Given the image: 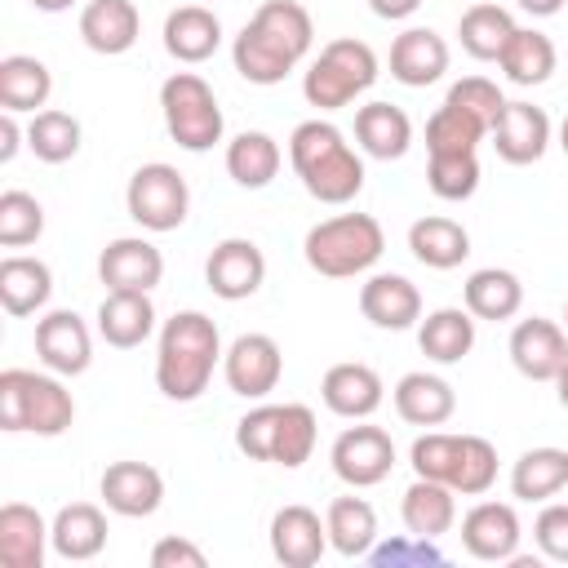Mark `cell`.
Listing matches in <instances>:
<instances>
[{"instance_id": "1", "label": "cell", "mask_w": 568, "mask_h": 568, "mask_svg": "<svg viewBox=\"0 0 568 568\" xmlns=\"http://www.w3.org/2000/svg\"><path fill=\"white\" fill-rule=\"evenodd\" d=\"M315 22L297 0H266L231 40V62L248 84H280L311 53Z\"/></svg>"}, {"instance_id": "2", "label": "cell", "mask_w": 568, "mask_h": 568, "mask_svg": "<svg viewBox=\"0 0 568 568\" xmlns=\"http://www.w3.org/2000/svg\"><path fill=\"white\" fill-rule=\"evenodd\" d=\"M222 337L217 324L204 311H178L164 320L155 342V386L173 404H191L209 390L213 368L222 364Z\"/></svg>"}, {"instance_id": "3", "label": "cell", "mask_w": 568, "mask_h": 568, "mask_svg": "<svg viewBox=\"0 0 568 568\" xmlns=\"http://www.w3.org/2000/svg\"><path fill=\"white\" fill-rule=\"evenodd\" d=\"M288 164L311 200L320 204H351L364 191V160L346 142V133L328 120H302L288 133Z\"/></svg>"}, {"instance_id": "4", "label": "cell", "mask_w": 568, "mask_h": 568, "mask_svg": "<svg viewBox=\"0 0 568 568\" xmlns=\"http://www.w3.org/2000/svg\"><path fill=\"white\" fill-rule=\"evenodd\" d=\"M386 248V231L373 213H337L306 231L302 257L324 280H355L377 266Z\"/></svg>"}, {"instance_id": "5", "label": "cell", "mask_w": 568, "mask_h": 568, "mask_svg": "<svg viewBox=\"0 0 568 568\" xmlns=\"http://www.w3.org/2000/svg\"><path fill=\"white\" fill-rule=\"evenodd\" d=\"M75 422V399L58 373L4 368L0 373V430L9 435H62Z\"/></svg>"}, {"instance_id": "6", "label": "cell", "mask_w": 568, "mask_h": 568, "mask_svg": "<svg viewBox=\"0 0 568 568\" xmlns=\"http://www.w3.org/2000/svg\"><path fill=\"white\" fill-rule=\"evenodd\" d=\"M315 413L306 404H257L235 422V448L248 462H275L297 470L315 453Z\"/></svg>"}, {"instance_id": "7", "label": "cell", "mask_w": 568, "mask_h": 568, "mask_svg": "<svg viewBox=\"0 0 568 568\" xmlns=\"http://www.w3.org/2000/svg\"><path fill=\"white\" fill-rule=\"evenodd\" d=\"M373 80H377V53L355 36H337L306 67L302 98L320 111H337V106H351L359 93H368Z\"/></svg>"}, {"instance_id": "8", "label": "cell", "mask_w": 568, "mask_h": 568, "mask_svg": "<svg viewBox=\"0 0 568 568\" xmlns=\"http://www.w3.org/2000/svg\"><path fill=\"white\" fill-rule=\"evenodd\" d=\"M160 111H164V129L169 138L182 146V151H213L226 133V120H222V106H217V93L209 89L204 75L195 71H173L164 84H160Z\"/></svg>"}, {"instance_id": "9", "label": "cell", "mask_w": 568, "mask_h": 568, "mask_svg": "<svg viewBox=\"0 0 568 568\" xmlns=\"http://www.w3.org/2000/svg\"><path fill=\"white\" fill-rule=\"evenodd\" d=\"M124 209H129V217L142 231L164 235V231H178L186 222V213H191V186H186V178L173 164L151 160V164H138L133 169V178L124 186Z\"/></svg>"}, {"instance_id": "10", "label": "cell", "mask_w": 568, "mask_h": 568, "mask_svg": "<svg viewBox=\"0 0 568 568\" xmlns=\"http://www.w3.org/2000/svg\"><path fill=\"white\" fill-rule=\"evenodd\" d=\"M333 475L351 488H373L395 470V439L382 426H368V417L359 426H346L333 448H328Z\"/></svg>"}, {"instance_id": "11", "label": "cell", "mask_w": 568, "mask_h": 568, "mask_svg": "<svg viewBox=\"0 0 568 568\" xmlns=\"http://www.w3.org/2000/svg\"><path fill=\"white\" fill-rule=\"evenodd\" d=\"M222 377L240 399H266L284 377V351L271 333H240L222 355Z\"/></svg>"}, {"instance_id": "12", "label": "cell", "mask_w": 568, "mask_h": 568, "mask_svg": "<svg viewBox=\"0 0 568 568\" xmlns=\"http://www.w3.org/2000/svg\"><path fill=\"white\" fill-rule=\"evenodd\" d=\"M36 355L58 377H80L93 364V333L75 311H44L36 320Z\"/></svg>"}, {"instance_id": "13", "label": "cell", "mask_w": 568, "mask_h": 568, "mask_svg": "<svg viewBox=\"0 0 568 568\" xmlns=\"http://www.w3.org/2000/svg\"><path fill=\"white\" fill-rule=\"evenodd\" d=\"M98 280L106 293H151L164 280V253L142 235H120L98 253Z\"/></svg>"}, {"instance_id": "14", "label": "cell", "mask_w": 568, "mask_h": 568, "mask_svg": "<svg viewBox=\"0 0 568 568\" xmlns=\"http://www.w3.org/2000/svg\"><path fill=\"white\" fill-rule=\"evenodd\" d=\"M266 280V253L244 240V235H231L222 244H213L209 262H204V284L213 288V297L222 302H244L262 288Z\"/></svg>"}, {"instance_id": "15", "label": "cell", "mask_w": 568, "mask_h": 568, "mask_svg": "<svg viewBox=\"0 0 568 568\" xmlns=\"http://www.w3.org/2000/svg\"><path fill=\"white\" fill-rule=\"evenodd\" d=\"M519 515L510 501H475L466 515H462V546L470 559H484V564H510L519 555Z\"/></svg>"}, {"instance_id": "16", "label": "cell", "mask_w": 568, "mask_h": 568, "mask_svg": "<svg viewBox=\"0 0 568 568\" xmlns=\"http://www.w3.org/2000/svg\"><path fill=\"white\" fill-rule=\"evenodd\" d=\"M510 364L528 377V382H555V373L568 364V328L555 320H519L510 328Z\"/></svg>"}, {"instance_id": "17", "label": "cell", "mask_w": 568, "mask_h": 568, "mask_svg": "<svg viewBox=\"0 0 568 568\" xmlns=\"http://www.w3.org/2000/svg\"><path fill=\"white\" fill-rule=\"evenodd\" d=\"M98 493H102L106 510H115L124 519H146L164 501V475L151 462H111L98 479Z\"/></svg>"}, {"instance_id": "18", "label": "cell", "mask_w": 568, "mask_h": 568, "mask_svg": "<svg viewBox=\"0 0 568 568\" xmlns=\"http://www.w3.org/2000/svg\"><path fill=\"white\" fill-rule=\"evenodd\" d=\"M359 315L373 324V328H386V333H404L422 320V293L408 275H395V271H377L359 284Z\"/></svg>"}, {"instance_id": "19", "label": "cell", "mask_w": 568, "mask_h": 568, "mask_svg": "<svg viewBox=\"0 0 568 568\" xmlns=\"http://www.w3.org/2000/svg\"><path fill=\"white\" fill-rule=\"evenodd\" d=\"M488 138L506 164H537L550 146V115L532 102H506Z\"/></svg>"}, {"instance_id": "20", "label": "cell", "mask_w": 568, "mask_h": 568, "mask_svg": "<svg viewBox=\"0 0 568 568\" xmlns=\"http://www.w3.org/2000/svg\"><path fill=\"white\" fill-rule=\"evenodd\" d=\"M320 399H324L328 413H337V417H346V422H364V417H373V413L382 408L386 386H382L377 368H368V364H359V359H346V364H333V368L324 373Z\"/></svg>"}, {"instance_id": "21", "label": "cell", "mask_w": 568, "mask_h": 568, "mask_svg": "<svg viewBox=\"0 0 568 568\" xmlns=\"http://www.w3.org/2000/svg\"><path fill=\"white\" fill-rule=\"evenodd\" d=\"M328 550V528L311 506H280L271 515V555L284 568H311Z\"/></svg>"}, {"instance_id": "22", "label": "cell", "mask_w": 568, "mask_h": 568, "mask_svg": "<svg viewBox=\"0 0 568 568\" xmlns=\"http://www.w3.org/2000/svg\"><path fill=\"white\" fill-rule=\"evenodd\" d=\"M448 71V40L430 27H408L390 40V75L404 89H426Z\"/></svg>"}, {"instance_id": "23", "label": "cell", "mask_w": 568, "mask_h": 568, "mask_svg": "<svg viewBox=\"0 0 568 568\" xmlns=\"http://www.w3.org/2000/svg\"><path fill=\"white\" fill-rule=\"evenodd\" d=\"M138 31H142V13L133 0H89L80 9V40L102 58L129 53L138 44Z\"/></svg>"}, {"instance_id": "24", "label": "cell", "mask_w": 568, "mask_h": 568, "mask_svg": "<svg viewBox=\"0 0 568 568\" xmlns=\"http://www.w3.org/2000/svg\"><path fill=\"white\" fill-rule=\"evenodd\" d=\"M49 546H53L49 524L36 506H27V501L0 506V564L4 568H40Z\"/></svg>"}, {"instance_id": "25", "label": "cell", "mask_w": 568, "mask_h": 568, "mask_svg": "<svg viewBox=\"0 0 568 568\" xmlns=\"http://www.w3.org/2000/svg\"><path fill=\"white\" fill-rule=\"evenodd\" d=\"M49 297H53L49 262L27 257V253H9L0 262V306H4V315H13V320L36 315V311L49 306Z\"/></svg>"}, {"instance_id": "26", "label": "cell", "mask_w": 568, "mask_h": 568, "mask_svg": "<svg viewBox=\"0 0 568 568\" xmlns=\"http://www.w3.org/2000/svg\"><path fill=\"white\" fill-rule=\"evenodd\" d=\"M390 399H395V413H399L408 426H444V422L457 413L453 386H448L439 373H426V368L404 373V377L395 382Z\"/></svg>"}, {"instance_id": "27", "label": "cell", "mask_w": 568, "mask_h": 568, "mask_svg": "<svg viewBox=\"0 0 568 568\" xmlns=\"http://www.w3.org/2000/svg\"><path fill=\"white\" fill-rule=\"evenodd\" d=\"M222 44V22L213 9L204 4H178L169 18H164V49L169 58L195 67V62H209Z\"/></svg>"}, {"instance_id": "28", "label": "cell", "mask_w": 568, "mask_h": 568, "mask_svg": "<svg viewBox=\"0 0 568 568\" xmlns=\"http://www.w3.org/2000/svg\"><path fill=\"white\" fill-rule=\"evenodd\" d=\"M49 541H53V555L71 559V564H84V559L102 555V546H106V515H102V506H93V501L62 506L53 515V524H49Z\"/></svg>"}, {"instance_id": "29", "label": "cell", "mask_w": 568, "mask_h": 568, "mask_svg": "<svg viewBox=\"0 0 568 568\" xmlns=\"http://www.w3.org/2000/svg\"><path fill=\"white\" fill-rule=\"evenodd\" d=\"M355 142L373 160H399L413 146V120L395 102H364L355 111Z\"/></svg>"}, {"instance_id": "30", "label": "cell", "mask_w": 568, "mask_h": 568, "mask_svg": "<svg viewBox=\"0 0 568 568\" xmlns=\"http://www.w3.org/2000/svg\"><path fill=\"white\" fill-rule=\"evenodd\" d=\"M462 306H466L475 320H493V324L515 320L519 306H524V284H519V275L506 271V266H479V271H470L466 284H462Z\"/></svg>"}, {"instance_id": "31", "label": "cell", "mask_w": 568, "mask_h": 568, "mask_svg": "<svg viewBox=\"0 0 568 568\" xmlns=\"http://www.w3.org/2000/svg\"><path fill=\"white\" fill-rule=\"evenodd\" d=\"M155 333L151 293H106L98 306V337L115 351H133Z\"/></svg>"}, {"instance_id": "32", "label": "cell", "mask_w": 568, "mask_h": 568, "mask_svg": "<svg viewBox=\"0 0 568 568\" xmlns=\"http://www.w3.org/2000/svg\"><path fill=\"white\" fill-rule=\"evenodd\" d=\"M399 519H404V528H408L413 537L439 541V537L457 524V493H453L448 484H439V479H422V475H417V479L404 488Z\"/></svg>"}, {"instance_id": "33", "label": "cell", "mask_w": 568, "mask_h": 568, "mask_svg": "<svg viewBox=\"0 0 568 568\" xmlns=\"http://www.w3.org/2000/svg\"><path fill=\"white\" fill-rule=\"evenodd\" d=\"M408 248L422 266L430 271H453L470 257V231L457 222V217H444V213H430V217H417L408 226Z\"/></svg>"}, {"instance_id": "34", "label": "cell", "mask_w": 568, "mask_h": 568, "mask_svg": "<svg viewBox=\"0 0 568 568\" xmlns=\"http://www.w3.org/2000/svg\"><path fill=\"white\" fill-rule=\"evenodd\" d=\"M475 315L466 306H439L426 320H417V346L435 364H457L475 351Z\"/></svg>"}, {"instance_id": "35", "label": "cell", "mask_w": 568, "mask_h": 568, "mask_svg": "<svg viewBox=\"0 0 568 568\" xmlns=\"http://www.w3.org/2000/svg\"><path fill=\"white\" fill-rule=\"evenodd\" d=\"M280 164H284V151H280V142H275L271 133H262V129H244V133H235V138L226 142V173H231V182L244 186V191L271 186L275 173H280Z\"/></svg>"}, {"instance_id": "36", "label": "cell", "mask_w": 568, "mask_h": 568, "mask_svg": "<svg viewBox=\"0 0 568 568\" xmlns=\"http://www.w3.org/2000/svg\"><path fill=\"white\" fill-rule=\"evenodd\" d=\"M324 528H328V546L342 559H364L377 546V510L364 497H333L324 510Z\"/></svg>"}, {"instance_id": "37", "label": "cell", "mask_w": 568, "mask_h": 568, "mask_svg": "<svg viewBox=\"0 0 568 568\" xmlns=\"http://www.w3.org/2000/svg\"><path fill=\"white\" fill-rule=\"evenodd\" d=\"M568 488V448L541 444L519 453V462L510 466V493L519 501H550Z\"/></svg>"}, {"instance_id": "38", "label": "cell", "mask_w": 568, "mask_h": 568, "mask_svg": "<svg viewBox=\"0 0 568 568\" xmlns=\"http://www.w3.org/2000/svg\"><path fill=\"white\" fill-rule=\"evenodd\" d=\"M497 67L506 71L510 84L519 89H532V84H546L559 67V53H555V40L546 31H532V27H515L510 44L501 49Z\"/></svg>"}, {"instance_id": "39", "label": "cell", "mask_w": 568, "mask_h": 568, "mask_svg": "<svg viewBox=\"0 0 568 568\" xmlns=\"http://www.w3.org/2000/svg\"><path fill=\"white\" fill-rule=\"evenodd\" d=\"M49 93H53V75L40 58H31V53L0 58V106L4 111H13V115L31 111L36 115V106H44Z\"/></svg>"}, {"instance_id": "40", "label": "cell", "mask_w": 568, "mask_h": 568, "mask_svg": "<svg viewBox=\"0 0 568 568\" xmlns=\"http://www.w3.org/2000/svg\"><path fill=\"white\" fill-rule=\"evenodd\" d=\"M510 36H515V18H510V9H501L493 0L470 4L457 22V40L475 62H497L501 49L510 44Z\"/></svg>"}, {"instance_id": "41", "label": "cell", "mask_w": 568, "mask_h": 568, "mask_svg": "<svg viewBox=\"0 0 568 568\" xmlns=\"http://www.w3.org/2000/svg\"><path fill=\"white\" fill-rule=\"evenodd\" d=\"M27 146L36 160L44 164H67L75 151H80V120L71 111H58V106H44L31 115L27 124Z\"/></svg>"}, {"instance_id": "42", "label": "cell", "mask_w": 568, "mask_h": 568, "mask_svg": "<svg viewBox=\"0 0 568 568\" xmlns=\"http://www.w3.org/2000/svg\"><path fill=\"white\" fill-rule=\"evenodd\" d=\"M426 186L448 204L470 200L479 191V155L475 151H435L426 160Z\"/></svg>"}, {"instance_id": "43", "label": "cell", "mask_w": 568, "mask_h": 568, "mask_svg": "<svg viewBox=\"0 0 568 568\" xmlns=\"http://www.w3.org/2000/svg\"><path fill=\"white\" fill-rule=\"evenodd\" d=\"M488 138V124L453 102L435 106V115L426 120V151H479V142Z\"/></svg>"}, {"instance_id": "44", "label": "cell", "mask_w": 568, "mask_h": 568, "mask_svg": "<svg viewBox=\"0 0 568 568\" xmlns=\"http://www.w3.org/2000/svg\"><path fill=\"white\" fill-rule=\"evenodd\" d=\"M44 235V204L31 191H4L0 195V244L4 248H27Z\"/></svg>"}, {"instance_id": "45", "label": "cell", "mask_w": 568, "mask_h": 568, "mask_svg": "<svg viewBox=\"0 0 568 568\" xmlns=\"http://www.w3.org/2000/svg\"><path fill=\"white\" fill-rule=\"evenodd\" d=\"M493 484H497V448L484 435H462V453L448 488L457 497H484Z\"/></svg>"}, {"instance_id": "46", "label": "cell", "mask_w": 568, "mask_h": 568, "mask_svg": "<svg viewBox=\"0 0 568 568\" xmlns=\"http://www.w3.org/2000/svg\"><path fill=\"white\" fill-rule=\"evenodd\" d=\"M457 453H462V435L426 430V435H417V439H413V448H408V466H413V475H422V479L453 484Z\"/></svg>"}, {"instance_id": "47", "label": "cell", "mask_w": 568, "mask_h": 568, "mask_svg": "<svg viewBox=\"0 0 568 568\" xmlns=\"http://www.w3.org/2000/svg\"><path fill=\"white\" fill-rule=\"evenodd\" d=\"M444 102H453V106H462V111L479 115L488 129L497 124V115H501V106H506L501 89H497L493 80H484V75H466V80H457V84L448 89V98H444Z\"/></svg>"}, {"instance_id": "48", "label": "cell", "mask_w": 568, "mask_h": 568, "mask_svg": "<svg viewBox=\"0 0 568 568\" xmlns=\"http://www.w3.org/2000/svg\"><path fill=\"white\" fill-rule=\"evenodd\" d=\"M368 564H377V568H404V564H444V550L430 541V537H413V532H404V537H395V541H382V546H373L368 555H364Z\"/></svg>"}, {"instance_id": "49", "label": "cell", "mask_w": 568, "mask_h": 568, "mask_svg": "<svg viewBox=\"0 0 568 568\" xmlns=\"http://www.w3.org/2000/svg\"><path fill=\"white\" fill-rule=\"evenodd\" d=\"M532 541L546 559L568 564V501H546L537 524H532Z\"/></svg>"}, {"instance_id": "50", "label": "cell", "mask_w": 568, "mask_h": 568, "mask_svg": "<svg viewBox=\"0 0 568 568\" xmlns=\"http://www.w3.org/2000/svg\"><path fill=\"white\" fill-rule=\"evenodd\" d=\"M209 555L186 537H160L151 546V568H204Z\"/></svg>"}, {"instance_id": "51", "label": "cell", "mask_w": 568, "mask_h": 568, "mask_svg": "<svg viewBox=\"0 0 568 568\" xmlns=\"http://www.w3.org/2000/svg\"><path fill=\"white\" fill-rule=\"evenodd\" d=\"M22 138V129H18V115L13 111H0V164H9L13 155H18V142Z\"/></svg>"}, {"instance_id": "52", "label": "cell", "mask_w": 568, "mask_h": 568, "mask_svg": "<svg viewBox=\"0 0 568 568\" xmlns=\"http://www.w3.org/2000/svg\"><path fill=\"white\" fill-rule=\"evenodd\" d=\"M368 9L386 22H399V18H413L422 9V0H368Z\"/></svg>"}, {"instance_id": "53", "label": "cell", "mask_w": 568, "mask_h": 568, "mask_svg": "<svg viewBox=\"0 0 568 568\" xmlns=\"http://www.w3.org/2000/svg\"><path fill=\"white\" fill-rule=\"evenodd\" d=\"M524 13H532V18H550V13H559L564 9V0H515Z\"/></svg>"}, {"instance_id": "54", "label": "cell", "mask_w": 568, "mask_h": 568, "mask_svg": "<svg viewBox=\"0 0 568 568\" xmlns=\"http://www.w3.org/2000/svg\"><path fill=\"white\" fill-rule=\"evenodd\" d=\"M75 0H31V9H40V13H67Z\"/></svg>"}, {"instance_id": "55", "label": "cell", "mask_w": 568, "mask_h": 568, "mask_svg": "<svg viewBox=\"0 0 568 568\" xmlns=\"http://www.w3.org/2000/svg\"><path fill=\"white\" fill-rule=\"evenodd\" d=\"M555 395H559V404L568 408V364H564V368L555 373Z\"/></svg>"}, {"instance_id": "56", "label": "cell", "mask_w": 568, "mask_h": 568, "mask_svg": "<svg viewBox=\"0 0 568 568\" xmlns=\"http://www.w3.org/2000/svg\"><path fill=\"white\" fill-rule=\"evenodd\" d=\"M559 146H564V155H568V115H564V124H559Z\"/></svg>"}, {"instance_id": "57", "label": "cell", "mask_w": 568, "mask_h": 568, "mask_svg": "<svg viewBox=\"0 0 568 568\" xmlns=\"http://www.w3.org/2000/svg\"><path fill=\"white\" fill-rule=\"evenodd\" d=\"M564 328H568V311H564Z\"/></svg>"}]
</instances>
